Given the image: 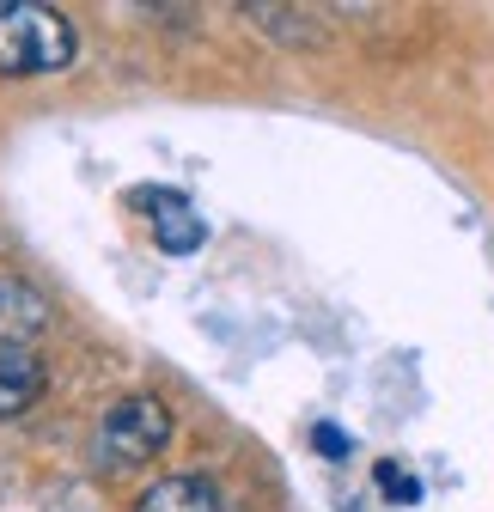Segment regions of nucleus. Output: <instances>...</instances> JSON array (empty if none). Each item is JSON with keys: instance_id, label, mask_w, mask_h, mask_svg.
I'll return each mask as SVG.
<instances>
[{"instance_id": "obj_8", "label": "nucleus", "mask_w": 494, "mask_h": 512, "mask_svg": "<svg viewBox=\"0 0 494 512\" xmlns=\"http://www.w3.org/2000/svg\"><path fill=\"white\" fill-rule=\"evenodd\" d=\"M379 488H385L391 500H403V506H409V500H421V482H415L403 464H379Z\"/></svg>"}, {"instance_id": "obj_3", "label": "nucleus", "mask_w": 494, "mask_h": 512, "mask_svg": "<svg viewBox=\"0 0 494 512\" xmlns=\"http://www.w3.org/2000/svg\"><path fill=\"white\" fill-rule=\"evenodd\" d=\"M135 208L153 214V244H159L165 256H190V250H202L208 226H202V214L183 202L177 189H135Z\"/></svg>"}, {"instance_id": "obj_6", "label": "nucleus", "mask_w": 494, "mask_h": 512, "mask_svg": "<svg viewBox=\"0 0 494 512\" xmlns=\"http://www.w3.org/2000/svg\"><path fill=\"white\" fill-rule=\"evenodd\" d=\"M49 391V366L31 348H0V421H19Z\"/></svg>"}, {"instance_id": "obj_2", "label": "nucleus", "mask_w": 494, "mask_h": 512, "mask_svg": "<svg viewBox=\"0 0 494 512\" xmlns=\"http://www.w3.org/2000/svg\"><path fill=\"white\" fill-rule=\"evenodd\" d=\"M171 433H177L171 409H165L153 391H135V397H116V403L104 409L92 452H98L104 470H141V464H153L165 445H171Z\"/></svg>"}, {"instance_id": "obj_7", "label": "nucleus", "mask_w": 494, "mask_h": 512, "mask_svg": "<svg viewBox=\"0 0 494 512\" xmlns=\"http://www.w3.org/2000/svg\"><path fill=\"white\" fill-rule=\"evenodd\" d=\"M244 19H251L257 31H269V43H281V49L324 43V19L312 7H244Z\"/></svg>"}, {"instance_id": "obj_1", "label": "nucleus", "mask_w": 494, "mask_h": 512, "mask_svg": "<svg viewBox=\"0 0 494 512\" xmlns=\"http://www.w3.org/2000/svg\"><path fill=\"white\" fill-rule=\"evenodd\" d=\"M80 61V25L43 0H0V74L37 80V74H68Z\"/></svg>"}, {"instance_id": "obj_5", "label": "nucleus", "mask_w": 494, "mask_h": 512, "mask_svg": "<svg viewBox=\"0 0 494 512\" xmlns=\"http://www.w3.org/2000/svg\"><path fill=\"white\" fill-rule=\"evenodd\" d=\"M43 330H49V299L19 275H0V348H31Z\"/></svg>"}, {"instance_id": "obj_4", "label": "nucleus", "mask_w": 494, "mask_h": 512, "mask_svg": "<svg viewBox=\"0 0 494 512\" xmlns=\"http://www.w3.org/2000/svg\"><path fill=\"white\" fill-rule=\"evenodd\" d=\"M129 512H226V494H220V482L208 470H171Z\"/></svg>"}, {"instance_id": "obj_9", "label": "nucleus", "mask_w": 494, "mask_h": 512, "mask_svg": "<svg viewBox=\"0 0 494 512\" xmlns=\"http://www.w3.org/2000/svg\"><path fill=\"white\" fill-rule=\"evenodd\" d=\"M312 445H318V452H324V458H342V452H348V439H342V433H336L330 421H324V427L312 433Z\"/></svg>"}]
</instances>
